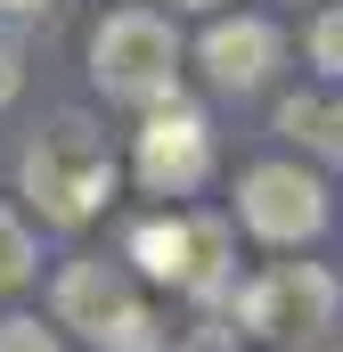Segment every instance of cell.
<instances>
[{
  "mask_svg": "<svg viewBox=\"0 0 343 352\" xmlns=\"http://www.w3.org/2000/svg\"><path fill=\"white\" fill-rule=\"evenodd\" d=\"M58 320L82 328L90 344H115V352H147V303L131 295V278L115 263H74L58 278Z\"/></svg>",
  "mask_w": 343,
  "mask_h": 352,
  "instance_id": "obj_3",
  "label": "cell"
},
{
  "mask_svg": "<svg viewBox=\"0 0 343 352\" xmlns=\"http://www.w3.org/2000/svg\"><path fill=\"white\" fill-rule=\"evenodd\" d=\"M0 352H58V336H49L41 320H25V311H8V320H0Z\"/></svg>",
  "mask_w": 343,
  "mask_h": 352,
  "instance_id": "obj_13",
  "label": "cell"
},
{
  "mask_svg": "<svg viewBox=\"0 0 343 352\" xmlns=\"http://www.w3.org/2000/svg\"><path fill=\"white\" fill-rule=\"evenodd\" d=\"M90 82L106 90L115 107H164L180 82V41H172L164 16L147 8H115L98 33H90Z\"/></svg>",
  "mask_w": 343,
  "mask_h": 352,
  "instance_id": "obj_2",
  "label": "cell"
},
{
  "mask_svg": "<svg viewBox=\"0 0 343 352\" xmlns=\"http://www.w3.org/2000/svg\"><path fill=\"white\" fill-rule=\"evenodd\" d=\"M311 58L343 82V0H335V8H319V25H311Z\"/></svg>",
  "mask_w": 343,
  "mask_h": 352,
  "instance_id": "obj_12",
  "label": "cell"
},
{
  "mask_svg": "<svg viewBox=\"0 0 343 352\" xmlns=\"http://www.w3.org/2000/svg\"><path fill=\"white\" fill-rule=\"evenodd\" d=\"M278 131L311 140L327 164H343V98H335V107H319V98H286V107H278Z\"/></svg>",
  "mask_w": 343,
  "mask_h": 352,
  "instance_id": "obj_9",
  "label": "cell"
},
{
  "mask_svg": "<svg viewBox=\"0 0 343 352\" xmlns=\"http://www.w3.org/2000/svg\"><path fill=\"white\" fill-rule=\"evenodd\" d=\"M180 352H237V336H221V328H196Z\"/></svg>",
  "mask_w": 343,
  "mask_h": 352,
  "instance_id": "obj_15",
  "label": "cell"
},
{
  "mask_svg": "<svg viewBox=\"0 0 343 352\" xmlns=\"http://www.w3.org/2000/svg\"><path fill=\"white\" fill-rule=\"evenodd\" d=\"M131 263L147 270V278L188 287V270H196V221H139L131 230Z\"/></svg>",
  "mask_w": 343,
  "mask_h": 352,
  "instance_id": "obj_8",
  "label": "cell"
},
{
  "mask_svg": "<svg viewBox=\"0 0 343 352\" xmlns=\"http://www.w3.org/2000/svg\"><path fill=\"white\" fill-rule=\"evenodd\" d=\"M196 58H204V74H213L221 90H261L270 66H278V33H270L261 16H221Z\"/></svg>",
  "mask_w": 343,
  "mask_h": 352,
  "instance_id": "obj_7",
  "label": "cell"
},
{
  "mask_svg": "<svg viewBox=\"0 0 343 352\" xmlns=\"http://www.w3.org/2000/svg\"><path fill=\"white\" fill-rule=\"evenodd\" d=\"M213 173V140L188 107H147V131H139V188L147 197H196Z\"/></svg>",
  "mask_w": 343,
  "mask_h": 352,
  "instance_id": "obj_6",
  "label": "cell"
},
{
  "mask_svg": "<svg viewBox=\"0 0 343 352\" xmlns=\"http://www.w3.org/2000/svg\"><path fill=\"white\" fill-rule=\"evenodd\" d=\"M229 278V230L221 221H196V270H188V295H221Z\"/></svg>",
  "mask_w": 343,
  "mask_h": 352,
  "instance_id": "obj_10",
  "label": "cell"
},
{
  "mask_svg": "<svg viewBox=\"0 0 343 352\" xmlns=\"http://www.w3.org/2000/svg\"><path fill=\"white\" fill-rule=\"evenodd\" d=\"M25 278H33V238L16 213H0V287H25Z\"/></svg>",
  "mask_w": 343,
  "mask_h": 352,
  "instance_id": "obj_11",
  "label": "cell"
},
{
  "mask_svg": "<svg viewBox=\"0 0 343 352\" xmlns=\"http://www.w3.org/2000/svg\"><path fill=\"white\" fill-rule=\"evenodd\" d=\"M237 213L270 246H303V238L327 230V197H319V180L303 173V164H254V173L237 180Z\"/></svg>",
  "mask_w": 343,
  "mask_h": 352,
  "instance_id": "obj_5",
  "label": "cell"
},
{
  "mask_svg": "<svg viewBox=\"0 0 343 352\" xmlns=\"http://www.w3.org/2000/svg\"><path fill=\"white\" fill-rule=\"evenodd\" d=\"M16 90H25V66H16V50H8V41H0V107H8V98H16Z\"/></svg>",
  "mask_w": 343,
  "mask_h": 352,
  "instance_id": "obj_14",
  "label": "cell"
},
{
  "mask_svg": "<svg viewBox=\"0 0 343 352\" xmlns=\"http://www.w3.org/2000/svg\"><path fill=\"white\" fill-rule=\"evenodd\" d=\"M25 197L41 205V221H90V213H106V197H115V148L90 131L82 115H58L33 148H25Z\"/></svg>",
  "mask_w": 343,
  "mask_h": 352,
  "instance_id": "obj_1",
  "label": "cell"
},
{
  "mask_svg": "<svg viewBox=\"0 0 343 352\" xmlns=\"http://www.w3.org/2000/svg\"><path fill=\"white\" fill-rule=\"evenodd\" d=\"M0 8H49V0H0Z\"/></svg>",
  "mask_w": 343,
  "mask_h": 352,
  "instance_id": "obj_17",
  "label": "cell"
},
{
  "mask_svg": "<svg viewBox=\"0 0 343 352\" xmlns=\"http://www.w3.org/2000/svg\"><path fill=\"white\" fill-rule=\"evenodd\" d=\"M172 8H221V0H172Z\"/></svg>",
  "mask_w": 343,
  "mask_h": 352,
  "instance_id": "obj_16",
  "label": "cell"
},
{
  "mask_svg": "<svg viewBox=\"0 0 343 352\" xmlns=\"http://www.w3.org/2000/svg\"><path fill=\"white\" fill-rule=\"evenodd\" d=\"M237 320L254 328V336H319L327 320H335V278L319 263H278V270H261L254 287L237 295Z\"/></svg>",
  "mask_w": 343,
  "mask_h": 352,
  "instance_id": "obj_4",
  "label": "cell"
}]
</instances>
